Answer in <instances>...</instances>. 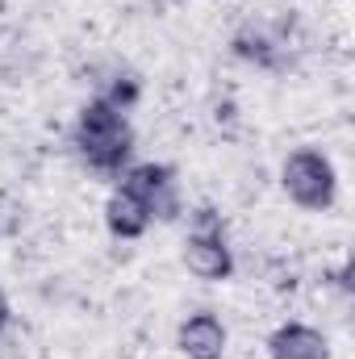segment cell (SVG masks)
<instances>
[{"instance_id": "obj_1", "label": "cell", "mask_w": 355, "mask_h": 359, "mask_svg": "<svg viewBox=\"0 0 355 359\" xmlns=\"http://www.w3.org/2000/svg\"><path fill=\"white\" fill-rule=\"evenodd\" d=\"M76 151L92 172L121 176V168L134 155V130L126 121V109H117L105 96H92L76 121Z\"/></svg>"}, {"instance_id": "obj_2", "label": "cell", "mask_w": 355, "mask_h": 359, "mask_svg": "<svg viewBox=\"0 0 355 359\" xmlns=\"http://www.w3.org/2000/svg\"><path fill=\"white\" fill-rule=\"evenodd\" d=\"M280 184L288 192V201H297L301 209H330L335 196H339V180H335V168L326 155L318 151H293L284 159V172H280Z\"/></svg>"}, {"instance_id": "obj_3", "label": "cell", "mask_w": 355, "mask_h": 359, "mask_svg": "<svg viewBox=\"0 0 355 359\" xmlns=\"http://www.w3.org/2000/svg\"><path fill=\"white\" fill-rule=\"evenodd\" d=\"M184 264L196 280H226L234 271V255L226 243V230L213 209H196V226L184 243Z\"/></svg>"}, {"instance_id": "obj_4", "label": "cell", "mask_w": 355, "mask_h": 359, "mask_svg": "<svg viewBox=\"0 0 355 359\" xmlns=\"http://www.w3.org/2000/svg\"><path fill=\"white\" fill-rule=\"evenodd\" d=\"M121 188H130L151 217L159 222H172L180 213V188H176V172L163 168V163H138L121 176Z\"/></svg>"}, {"instance_id": "obj_5", "label": "cell", "mask_w": 355, "mask_h": 359, "mask_svg": "<svg viewBox=\"0 0 355 359\" xmlns=\"http://www.w3.org/2000/svg\"><path fill=\"white\" fill-rule=\"evenodd\" d=\"M267 359H330V347L322 330L305 322H288L267 339Z\"/></svg>"}, {"instance_id": "obj_6", "label": "cell", "mask_w": 355, "mask_h": 359, "mask_svg": "<svg viewBox=\"0 0 355 359\" xmlns=\"http://www.w3.org/2000/svg\"><path fill=\"white\" fill-rule=\"evenodd\" d=\"M176 343L188 359H222L226 355V326L213 313H192L180 326Z\"/></svg>"}, {"instance_id": "obj_7", "label": "cell", "mask_w": 355, "mask_h": 359, "mask_svg": "<svg viewBox=\"0 0 355 359\" xmlns=\"http://www.w3.org/2000/svg\"><path fill=\"white\" fill-rule=\"evenodd\" d=\"M151 222H155V217L147 213V205H142L130 188L117 184V192H113L109 205H105V226H109L117 238H142Z\"/></svg>"}, {"instance_id": "obj_8", "label": "cell", "mask_w": 355, "mask_h": 359, "mask_svg": "<svg viewBox=\"0 0 355 359\" xmlns=\"http://www.w3.org/2000/svg\"><path fill=\"white\" fill-rule=\"evenodd\" d=\"M8 318H13V309H8V297H4V292H0V330H4V326H8Z\"/></svg>"}]
</instances>
